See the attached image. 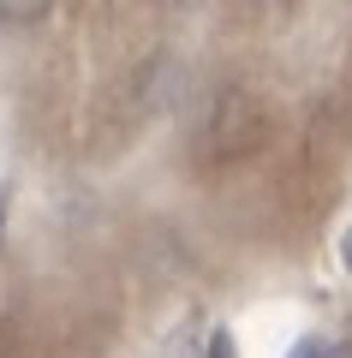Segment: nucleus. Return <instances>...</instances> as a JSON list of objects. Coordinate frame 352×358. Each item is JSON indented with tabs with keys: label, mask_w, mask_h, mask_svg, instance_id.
Instances as JSON below:
<instances>
[{
	"label": "nucleus",
	"mask_w": 352,
	"mask_h": 358,
	"mask_svg": "<svg viewBox=\"0 0 352 358\" xmlns=\"http://www.w3.org/2000/svg\"><path fill=\"white\" fill-rule=\"evenodd\" d=\"M340 257H346V268H352V227H346V239H340Z\"/></svg>",
	"instance_id": "6"
},
{
	"label": "nucleus",
	"mask_w": 352,
	"mask_h": 358,
	"mask_svg": "<svg viewBox=\"0 0 352 358\" xmlns=\"http://www.w3.org/2000/svg\"><path fill=\"white\" fill-rule=\"evenodd\" d=\"M162 358H203V334H197V329H179L174 341H167Z\"/></svg>",
	"instance_id": "3"
},
{
	"label": "nucleus",
	"mask_w": 352,
	"mask_h": 358,
	"mask_svg": "<svg viewBox=\"0 0 352 358\" xmlns=\"http://www.w3.org/2000/svg\"><path fill=\"white\" fill-rule=\"evenodd\" d=\"M209 358H233V341L227 334H209Z\"/></svg>",
	"instance_id": "5"
},
{
	"label": "nucleus",
	"mask_w": 352,
	"mask_h": 358,
	"mask_svg": "<svg viewBox=\"0 0 352 358\" xmlns=\"http://www.w3.org/2000/svg\"><path fill=\"white\" fill-rule=\"evenodd\" d=\"M251 138H257V108L245 102L239 90H227L221 108H215V150L233 155V150H245Z\"/></svg>",
	"instance_id": "1"
},
{
	"label": "nucleus",
	"mask_w": 352,
	"mask_h": 358,
	"mask_svg": "<svg viewBox=\"0 0 352 358\" xmlns=\"http://www.w3.org/2000/svg\"><path fill=\"white\" fill-rule=\"evenodd\" d=\"M293 358H346V352H335L328 341H299V346H293Z\"/></svg>",
	"instance_id": "4"
},
{
	"label": "nucleus",
	"mask_w": 352,
	"mask_h": 358,
	"mask_svg": "<svg viewBox=\"0 0 352 358\" xmlns=\"http://www.w3.org/2000/svg\"><path fill=\"white\" fill-rule=\"evenodd\" d=\"M54 0H0V24L18 30V24H36V18H48Z\"/></svg>",
	"instance_id": "2"
},
{
	"label": "nucleus",
	"mask_w": 352,
	"mask_h": 358,
	"mask_svg": "<svg viewBox=\"0 0 352 358\" xmlns=\"http://www.w3.org/2000/svg\"><path fill=\"white\" fill-rule=\"evenodd\" d=\"M167 6H185V0H167Z\"/></svg>",
	"instance_id": "8"
},
{
	"label": "nucleus",
	"mask_w": 352,
	"mask_h": 358,
	"mask_svg": "<svg viewBox=\"0 0 352 358\" xmlns=\"http://www.w3.org/2000/svg\"><path fill=\"white\" fill-rule=\"evenodd\" d=\"M0 233H6V197H0Z\"/></svg>",
	"instance_id": "7"
}]
</instances>
